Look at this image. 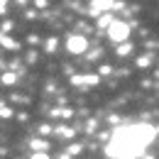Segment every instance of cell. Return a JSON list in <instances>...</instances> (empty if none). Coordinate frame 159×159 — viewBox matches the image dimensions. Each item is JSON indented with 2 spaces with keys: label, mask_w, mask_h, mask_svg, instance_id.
Returning a JSON list of instances; mask_svg holds the SVG:
<instances>
[{
  "label": "cell",
  "mask_w": 159,
  "mask_h": 159,
  "mask_svg": "<svg viewBox=\"0 0 159 159\" xmlns=\"http://www.w3.org/2000/svg\"><path fill=\"white\" fill-rule=\"evenodd\" d=\"M157 130L152 125H127V127H120L113 132V137L105 147V154L113 159L118 157H137L142 154V149L154 139Z\"/></svg>",
  "instance_id": "obj_1"
},
{
  "label": "cell",
  "mask_w": 159,
  "mask_h": 159,
  "mask_svg": "<svg viewBox=\"0 0 159 159\" xmlns=\"http://www.w3.org/2000/svg\"><path fill=\"white\" fill-rule=\"evenodd\" d=\"M108 37L115 42V44L127 42L130 39V25H127V22H120V20H113L108 25Z\"/></svg>",
  "instance_id": "obj_2"
},
{
  "label": "cell",
  "mask_w": 159,
  "mask_h": 159,
  "mask_svg": "<svg viewBox=\"0 0 159 159\" xmlns=\"http://www.w3.org/2000/svg\"><path fill=\"white\" fill-rule=\"evenodd\" d=\"M66 49H69L71 54H83V52L88 49V39H86L83 34H71V37L66 39Z\"/></svg>",
  "instance_id": "obj_3"
},
{
  "label": "cell",
  "mask_w": 159,
  "mask_h": 159,
  "mask_svg": "<svg viewBox=\"0 0 159 159\" xmlns=\"http://www.w3.org/2000/svg\"><path fill=\"white\" fill-rule=\"evenodd\" d=\"M113 7H118L115 0H93V2H91L93 15H98V10H100V12H105V10H113Z\"/></svg>",
  "instance_id": "obj_4"
},
{
  "label": "cell",
  "mask_w": 159,
  "mask_h": 159,
  "mask_svg": "<svg viewBox=\"0 0 159 159\" xmlns=\"http://www.w3.org/2000/svg\"><path fill=\"white\" fill-rule=\"evenodd\" d=\"M98 79L100 76H71V83L74 86H93V83H98Z\"/></svg>",
  "instance_id": "obj_5"
},
{
  "label": "cell",
  "mask_w": 159,
  "mask_h": 159,
  "mask_svg": "<svg viewBox=\"0 0 159 159\" xmlns=\"http://www.w3.org/2000/svg\"><path fill=\"white\" fill-rule=\"evenodd\" d=\"M130 52H132V44H130V42H120L118 44V54L120 57H127Z\"/></svg>",
  "instance_id": "obj_6"
},
{
  "label": "cell",
  "mask_w": 159,
  "mask_h": 159,
  "mask_svg": "<svg viewBox=\"0 0 159 159\" xmlns=\"http://www.w3.org/2000/svg\"><path fill=\"white\" fill-rule=\"evenodd\" d=\"M57 135H59V137H74V130H71V127H57Z\"/></svg>",
  "instance_id": "obj_7"
},
{
  "label": "cell",
  "mask_w": 159,
  "mask_h": 159,
  "mask_svg": "<svg viewBox=\"0 0 159 159\" xmlns=\"http://www.w3.org/2000/svg\"><path fill=\"white\" fill-rule=\"evenodd\" d=\"M30 147H32L34 152H42V149H49V147H47V142H42V139H32V144H30Z\"/></svg>",
  "instance_id": "obj_8"
},
{
  "label": "cell",
  "mask_w": 159,
  "mask_h": 159,
  "mask_svg": "<svg viewBox=\"0 0 159 159\" xmlns=\"http://www.w3.org/2000/svg\"><path fill=\"white\" fill-rule=\"evenodd\" d=\"M30 159H52V157H49L47 149H42V152H32V157H30Z\"/></svg>",
  "instance_id": "obj_9"
},
{
  "label": "cell",
  "mask_w": 159,
  "mask_h": 159,
  "mask_svg": "<svg viewBox=\"0 0 159 159\" xmlns=\"http://www.w3.org/2000/svg\"><path fill=\"white\" fill-rule=\"evenodd\" d=\"M81 149H83V147H81L79 142H76V144H71V147H69V149H66V152H69V154H71V157H76V154H81Z\"/></svg>",
  "instance_id": "obj_10"
},
{
  "label": "cell",
  "mask_w": 159,
  "mask_h": 159,
  "mask_svg": "<svg viewBox=\"0 0 159 159\" xmlns=\"http://www.w3.org/2000/svg\"><path fill=\"white\" fill-rule=\"evenodd\" d=\"M110 22H113V17H110V15H103V17H98V27H108Z\"/></svg>",
  "instance_id": "obj_11"
},
{
  "label": "cell",
  "mask_w": 159,
  "mask_h": 159,
  "mask_svg": "<svg viewBox=\"0 0 159 159\" xmlns=\"http://www.w3.org/2000/svg\"><path fill=\"white\" fill-rule=\"evenodd\" d=\"M15 79H17L15 74H2V83H7V86H10V83H15Z\"/></svg>",
  "instance_id": "obj_12"
},
{
  "label": "cell",
  "mask_w": 159,
  "mask_h": 159,
  "mask_svg": "<svg viewBox=\"0 0 159 159\" xmlns=\"http://www.w3.org/2000/svg\"><path fill=\"white\" fill-rule=\"evenodd\" d=\"M0 44H5V47H17L15 42L10 39V37H5V34H0Z\"/></svg>",
  "instance_id": "obj_13"
},
{
  "label": "cell",
  "mask_w": 159,
  "mask_h": 159,
  "mask_svg": "<svg viewBox=\"0 0 159 159\" xmlns=\"http://www.w3.org/2000/svg\"><path fill=\"white\" fill-rule=\"evenodd\" d=\"M149 59H152L149 54H144V57H139V59H137V66H147V64H149Z\"/></svg>",
  "instance_id": "obj_14"
},
{
  "label": "cell",
  "mask_w": 159,
  "mask_h": 159,
  "mask_svg": "<svg viewBox=\"0 0 159 159\" xmlns=\"http://www.w3.org/2000/svg\"><path fill=\"white\" fill-rule=\"evenodd\" d=\"M57 49V39H49V44H47V52H54Z\"/></svg>",
  "instance_id": "obj_15"
},
{
  "label": "cell",
  "mask_w": 159,
  "mask_h": 159,
  "mask_svg": "<svg viewBox=\"0 0 159 159\" xmlns=\"http://www.w3.org/2000/svg\"><path fill=\"white\" fill-rule=\"evenodd\" d=\"M100 76H105V74H110V66H100V71H98Z\"/></svg>",
  "instance_id": "obj_16"
},
{
  "label": "cell",
  "mask_w": 159,
  "mask_h": 159,
  "mask_svg": "<svg viewBox=\"0 0 159 159\" xmlns=\"http://www.w3.org/2000/svg\"><path fill=\"white\" fill-rule=\"evenodd\" d=\"M5 7H7V0H0V12H2Z\"/></svg>",
  "instance_id": "obj_17"
},
{
  "label": "cell",
  "mask_w": 159,
  "mask_h": 159,
  "mask_svg": "<svg viewBox=\"0 0 159 159\" xmlns=\"http://www.w3.org/2000/svg\"><path fill=\"white\" fill-rule=\"evenodd\" d=\"M118 159H132V157H118Z\"/></svg>",
  "instance_id": "obj_18"
}]
</instances>
